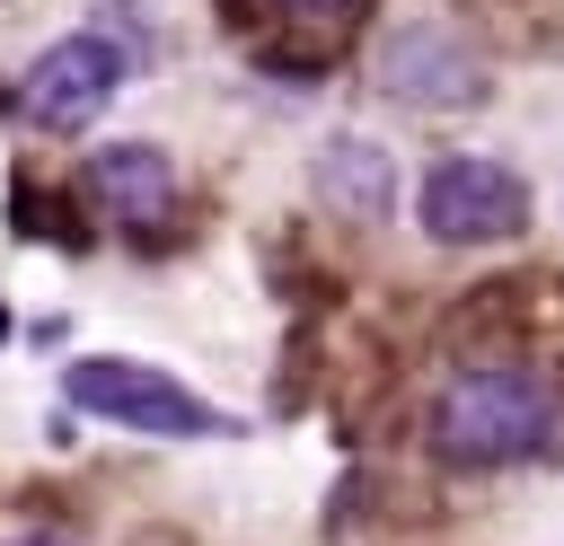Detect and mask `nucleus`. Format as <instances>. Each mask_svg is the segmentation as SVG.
I'll use <instances>...</instances> for the list:
<instances>
[{"label":"nucleus","mask_w":564,"mask_h":546,"mask_svg":"<svg viewBox=\"0 0 564 546\" xmlns=\"http://www.w3.org/2000/svg\"><path fill=\"white\" fill-rule=\"evenodd\" d=\"M432 440L458 458V467H502V458H529L546 440V387L529 370H467L441 414H432Z\"/></svg>","instance_id":"1"},{"label":"nucleus","mask_w":564,"mask_h":546,"mask_svg":"<svg viewBox=\"0 0 564 546\" xmlns=\"http://www.w3.org/2000/svg\"><path fill=\"white\" fill-rule=\"evenodd\" d=\"M62 396H70L79 414H106V423H123V432H159V440L229 432V414H212L194 387H176V379L150 370V361H115V352L70 361V370H62Z\"/></svg>","instance_id":"2"},{"label":"nucleus","mask_w":564,"mask_h":546,"mask_svg":"<svg viewBox=\"0 0 564 546\" xmlns=\"http://www.w3.org/2000/svg\"><path fill=\"white\" fill-rule=\"evenodd\" d=\"M529 220V185L494 159H441L423 176V229L449 238V247H485V238H511Z\"/></svg>","instance_id":"3"},{"label":"nucleus","mask_w":564,"mask_h":546,"mask_svg":"<svg viewBox=\"0 0 564 546\" xmlns=\"http://www.w3.org/2000/svg\"><path fill=\"white\" fill-rule=\"evenodd\" d=\"M123 88V53L106 44V35H62L53 53H35V70H26V88H18V106L44 123V132H79V123H97L106 114V97Z\"/></svg>","instance_id":"4"},{"label":"nucleus","mask_w":564,"mask_h":546,"mask_svg":"<svg viewBox=\"0 0 564 546\" xmlns=\"http://www.w3.org/2000/svg\"><path fill=\"white\" fill-rule=\"evenodd\" d=\"M88 194H97L106 220L159 229V220L176 211V167H167V150H150V141H106V150L88 159Z\"/></svg>","instance_id":"5"},{"label":"nucleus","mask_w":564,"mask_h":546,"mask_svg":"<svg viewBox=\"0 0 564 546\" xmlns=\"http://www.w3.org/2000/svg\"><path fill=\"white\" fill-rule=\"evenodd\" d=\"M326 194H344V203H379V150H361V141H344L335 159H326Z\"/></svg>","instance_id":"6"},{"label":"nucleus","mask_w":564,"mask_h":546,"mask_svg":"<svg viewBox=\"0 0 564 546\" xmlns=\"http://www.w3.org/2000/svg\"><path fill=\"white\" fill-rule=\"evenodd\" d=\"M9 546H70V537H9Z\"/></svg>","instance_id":"7"},{"label":"nucleus","mask_w":564,"mask_h":546,"mask_svg":"<svg viewBox=\"0 0 564 546\" xmlns=\"http://www.w3.org/2000/svg\"><path fill=\"white\" fill-rule=\"evenodd\" d=\"M291 9H344V0H291Z\"/></svg>","instance_id":"8"},{"label":"nucleus","mask_w":564,"mask_h":546,"mask_svg":"<svg viewBox=\"0 0 564 546\" xmlns=\"http://www.w3.org/2000/svg\"><path fill=\"white\" fill-rule=\"evenodd\" d=\"M0 343H9V308H0Z\"/></svg>","instance_id":"9"}]
</instances>
